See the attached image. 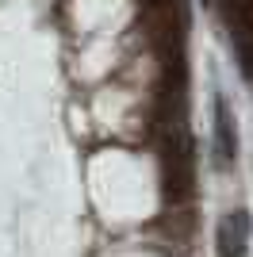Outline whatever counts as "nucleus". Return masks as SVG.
<instances>
[{"label":"nucleus","mask_w":253,"mask_h":257,"mask_svg":"<svg viewBox=\"0 0 253 257\" xmlns=\"http://www.w3.org/2000/svg\"><path fill=\"white\" fill-rule=\"evenodd\" d=\"M245 246H249V215L230 211L219 223V257H245Z\"/></svg>","instance_id":"f257e3e1"},{"label":"nucleus","mask_w":253,"mask_h":257,"mask_svg":"<svg viewBox=\"0 0 253 257\" xmlns=\"http://www.w3.org/2000/svg\"><path fill=\"white\" fill-rule=\"evenodd\" d=\"M215 150H219V161L226 165V161H234V154H238V135H234V119H230V107H226V100H215Z\"/></svg>","instance_id":"f03ea898"}]
</instances>
